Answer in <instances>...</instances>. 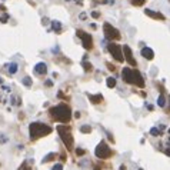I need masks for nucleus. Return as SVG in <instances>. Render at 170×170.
I'll return each mask as SVG.
<instances>
[{
    "label": "nucleus",
    "mask_w": 170,
    "mask_h": 170,
    "mask_svg": "<svg viewBox=\"0 0 170 170\" xmlns=\"http://www.w3.org/2000/svg\"><path fill=\"white\" fill-rule=\"evenodd\" d=\"M49 112H50V116L53 119L57 120V121H62V123H67L71 119V110L65 103H60L54 107H50Z\"/></svg>",
    "instance_id": "1"
},
{
    "label": "nucleus",
    "mask_w": 170,
    "mask_h": 170,
    "mask_svg": "<svg viewBox=\"0 0 170 170\" xmlns=\"http://www.w3.org/2000/svg\"><path fill=\"white\" fill-rule=\"evenodd\" d=\"M51 129L50 126L44 124V123H40V121H33L30 123L29 126V133H30V140H37L39 137L42 136H47L51 133Z\"/></svg>",
    "instance_id": "2"
},
{
    "label": "nucleus",
    "mask_w": 170,
    "mask_h": 170,
    "mask_svg": "<svg viewBox=\"0 0 170 170\" xmlns=\"http://www.w3.org/2000/svg\"><path fill=\"white\" fill-rule=\"evenodd\" d=\"M56 130H57L59 136L62 139V142L65 143V146L67 147V150H71L73 146H74V142H73V136H71V133H70V129L66 127L65 124H59V126L56 127Z\"/></svg>",
    "instance_id": "3"
},
{
    "label": "nucleus",
    "mask_w": 170,
    "mask_h": 170,
    "mask_svg": "<svg viewBox=\"0 0 170 170\" xmlns=\"http://www.w3.org/2000/svg\"><path fill=\"white\" fill-rule=\"evenodd\" d=\"M103 32H104L106 39H109V40H119L120 37H121L120 32L116 27H113L110 23H104L103 24Z\"/></svg>",
    "instance_id": "4"
},
{
    "label": "nucleus",
    "mask_w": 170,
    "mask_h": 170,
    "mask_svg": "<svg viewBox=\"0 0 170 170\" xmlns=\"http://www.w3.org/2000/svg\"><path fill=\"white\" fill-rule=\"evenodd\" d=\"M94 153H96V156H97L99 159H109V157L112 156V149L107 146L106 142H100V143L97 144Z\"/></svg>",
    "instance_id": "5"
},
{
    "label": "nucleus",
    "mask_w": 170,
    "mask_h": 170,
    "mask_svg": "<svg viewBox=\"0 0 170 170\" xmlns=\"http://www.w3.org/2000/svg\"><path fill=\"white\" fill-rule=\"evenodd\" d=\"M107 50L112 53V56L120 62V63H123V60H124V56H123V50H121V46L117 44V43H109V46H107Z\"/></svg>",
    "instance_id": "6"
},
{
    "label": "nucleus",
    "mask_w": 170,
    "mask_h": 170,
    "mask_svg": "<svg viewBox=\"0 0 170 170\" xmlns=\"http://www.w3.org/2000/svg\"><path fill=\"white\" fill-rule=\"evenodd\" d=\"M76 33L82 39L83 47H85L86 50H92V47H93V39H92V36L89 33H86V32H83V30H77Z\"/></svg>",
    "instance_id": "7"
},
{
    "label": "nucleus",
    "mask_w": 170,
    "mask_h": 170,
    "mask_svg": "<svg viewBox=\"0 0 170 170\" xmlns=\"http://www.w3.org/2000/svg\"><path fill=\"white\" fill-rule=\"evenodd\" d=\"M123 51H124V59L127 60V63H129L130 66H136L137 62H136V59L133 57L132 49H130V47H129L127 44H124V46H123Z\"/></svg>",
    "instance_id": "8"
},
{
    "label": "nucleus",
    "mask_w": 170,
    "mask_h": 170,
    "mask_svg": "<svg viewBox=\"0 0 170 170\" xmlns=\"http://www.w3.org/2000/svg\"><path fill=\"white\" fill-rule=\"evenodd\" d=\"M133 85L139 86V87L144 86V79H143V76L139 70H133Z\"/></svg>",
    "instance_id": "9"
},
{
    "label": "nucleus",
    "mask_w": 170,
    "mask_h": 170,
    "mask_svg": "<svg viewBox=\"0 0 170 170\" xmlns=\"http://www.w3.org/2000/svg\"><path fill=\"white\" fill-rule=\"evenodd\" d=\"M121 76H123L124 82H127V83L133 85V70H132V69L124 67L123 70H121Z\"/></svg>",
    "instance_id": "10"
},
{
    "label": "nucleus",
    "mask_w": 170,
    "mask_h": 170,
    "mask_svg": "<svg viewBox=\"0 0 170 170\" xmlns=\"http://www.w3.org/2000/svg\"><path fill=\"white\" fill-rule=\"evenodd\" d=\"M34 71H36L37 74H40V76H44V74L47 73V65H46L44 62L37 63V65L34 66Z\"/></svg>",
    "instance_id": "11"
},
{
    "label": "nucleus",
    "mask_w": 170,
    "mask_h": 170,
    "mask_svg": "<svg viewBox=\"0 0 170 170\" xmlns=\"http://www.w3.org/2000/svg\"><path fill=\"white\" fill-rule=\"evenodd\" d=\"M144 13H146L147 16H150L152 19H156V20H164V16H163L162 13L154 12V10H152V9H144Z\"/></svg>",
    "instance_id": "12"
},
{
    "label": "nucleus",
    "mask_w": 170,
    "mask_h": 170,
    "mask_svg": "<svg viewBox=\"0 0 170 170\" xmlns=\"http://www.w3.org/2000/svg\"><path fill=\"white\" fill-rule=\"evenodd\" d=\"M142 56L144 59H147V60H152L154 57V51L150 47H144V49H142Z\"/></svg>",
    "instance_id": "13"
},
{
    "label": "nucleus",
    "mask_w": 170,
    "mask_h": 170,
    "mask_svg": "<svg viewBox=\"0 0 170 170\" xmlns=\"http://www.w3.org/2000/svg\"><path fill=\"white\" fill-rule=\"evenodd\" d=\"M89 96V100L93 103V104H97L103 100V96L102 94H87Z\"/></svg>",
    "instance_id": "14"
},
{
    "label": "nucleus",
    "mask_w": 170,
    "mask_h": 170,
    "mask_svg": "<svg viewBox=\"0 0 170 170\" xmlns=\"http://www.w3.org/2000/svg\"><path fill=\"white\" fill-rule=\"evenodd\" d=\"M51 27H53V30H54L56 33H62V23H60V22L53 20V22H51Z\"/></svg>",
    "instance_id": "15"
},
{
    "label": "nucleus",
    "mask_w": 170,
    "mask_h": 170,
    "mask_svg": "<svg viewBox=\"0 0 170 170\" xmlns=\"http://www.w3.org/2000/svg\"><path fill=\"white\" fill-rule=\"evenodd\" d=\"M106 83H107V87L113 89V87L116 86V79H114V77H109V79L106 80Z\"/></svg>",
    "instance_id": "16"
},
{
    "label": "nucleus",
    "mask_w": 170,
    "mask_h": 170,
    "mask_svg": "<svg viewBox=\"0 0 170 170\" xmlns=\"http://www.w3.org/2000/svg\"><path fill=\"white\" fill-rule=\"evenodd\" d=\"M54 157H56V154L54 153H49L43 160H42V163H47V162H50V160H54Z\"/></svg>",
    "instance_id": "17"
},
{
    "label": "nucleus",
    "mask_w": 170,
    "mask_h": 170,
    "mask_svg": "<svg viewBox=\"0 0 170 170\" xmlns=\"http://www.w3.org/2000/svg\"><path fill=\"white\" fill-rule=\"evenodd\" d=\"M16 71H17V65L16 63H10L9 65V73L10 74H15Z\"/></svg>",
    "instance_id": "18"
},
{
    "label": "nucleus",
    "mask_w": 170,
    "mask_h": 170,
    "mask_svg": "<svg viewBox=\"0 0 170 170\" xmlns=\"http://www.w3.org/2000/svg\"><path fill=\"white\" fill-rule=\"evenodd\" d=\"M157 104H159L160 107H164V104H166V99H164V96H163V94H160V96H159V99H157Z\"/></svg>",
    "instance_id": "19"
},
{
    "label": "nucleus",
    "mask_w": 170,
    "mask_h": 170,
    "mask_svg": "<svg viewBox=\"0 0 170 170\" xmlns=\"http://www.w3.org/2000/svg\"><path fill=\"white\" fill-rule=\"evenodd\" d=\"M22 83L24 86H27V87H30V86H32V77H23Z\"/></svg>",
    "instance_id": "20"
},
{
    "label": "nucleus",
    "mask_w": 170,
    "mask_h": 170,
    "mask_svg": "<svg viewBox=\"0 0 170 170\" xmlns=\"http://www.w3.org/2000/svg\"><path fill=\"white\" fill-rule=\"evenodd\" d=\"M150 135L156 137V136H160V135H162V132H160V129H157V127H153V129L150 130Z\"/></svg>",
    "instance_id": "21"
},
{
    "label": "nucleus",
    "mask_w": 170,
    "mask_h": 170,
    "mask_svg": "<svg viewBox=\"0 0 170 170\" xmlns=\"http://www.w3.org/2000/svg\"><path fill=\"white\" fill-rule=\"evenodd\" d=\"M80 132H82V133H90V132H92V127L87 126V124H85V126L80 127Z\"/></svg>",
    "instance_id": "22"
},
{
    "label": "nucleus",
    "mask_w": 170,
    "mask_h": 170,
    "mask_svg": "<svg viewBox=\"0 0 170 170\" xmlns=\"http://www.w3.org/2000/svg\"><path fill=\"white\" fill-rule=\"evenodd\" d=\"M83 69H85L86 71H92V70H93V66H92V63L83 62Z\"/></svg>",
    "instance_id": "23"
},
{
    "label": "nucleus",
    "mask_w": 170,
    "mask_h": 170,
    "mask_svg": "<svg viewBox=\"0 0 170 170\" xmlns=\"http://www.w3.org/2000/svg\"><path fill=\"white\" fill-rule=\"evenodd\" d=\"M130 1H132V4H135V6H143L146 0H130Z\"/></svg>",
    "instance_id": "24"
},
{
    "label": "nucleus",
    "mask_w": 170,
    "mask_h": 170,
    "mask_svg": "<svg viewBox=\"0 0 170 170\" xmlns=\"http://www.w3.org/2000/svg\"><path fill=\"white\" fill-rule=\"evenodd\" d=\"M7 20H9V15H7V13H4L3 16L0 17V22H1V23H6Z\"/></svg>",
    "instance_id": "25"
},
{
    "label": "nucleus",
    "mask_w": 170,
    "mask_h": 170,
    "mask_svg": "<svg viewBox=\"0 0 170 170\" xmlns=\"http://www.w3.org/2000/svg\"><path fill=\"white\" fill-rule=\"evenodd\" d=\"M51 170H63V166H62L60 163H57V164H54V166L51 167Z\"/></svg>",
    "instance_id": "26"
},
{
    "label": "nucleus",
    "mask_w": 170,
    "mask_h": 170,
    "mask_svg": "<svg viewBox=\"0 0 170 170\" xmlns=\"http://www.w3.org/2000/svg\"><path fill=\"white\" fill-rule=\"evenodd\" d=\"M76 154H77V156H83V154H85V150H83V149H76Z\"/></svg>",
    "instance_id": "27"
},
{
    "label": "nucleus",
    "mask_w": 170,
    "mask_h": 170,
    "mask_svg": "<svg viewBox=\"0 0 170 170\" xmlns=\"http://www.w3.org/2000/svg\"><path fill=\"white\" fill-rule=\"evenodd\" d=\"M20 170H32V167H27V163L24 162V163L22 164V169H20Z\"/></svg>",
    "instance_id": "28"
},
{
    "label": "nucleus",
    "mask_w": 170,
    "mask_h": 170,
    "mask_svg": "<svg viewBox=\"0 0 170 170\" xmlns=\"http://www.w3.org/2000/svg\"><path fill=\"white\" fill-rule=\"evenodd\" d=\"M107 69H109V70H112V71H114V66H113V65H112V63H107Z\"/></svg>",
    "instance_id": "29"
},
{
    "label": "nucleus",
    "mask_w": 170,
    "mask_h": 170,
    "mask_svg": "<svg viewBox=\"0 0 170 170\" xmlns=\"http://www.w3.org/2000/svg\"><path fill=\"white\" fill-rule=\"evenodd\" d=\"M99 16H100V15H99L97 12H93V13H92V17H94V19H99Z\"/></svg>",
    "instance_id": "30"
},
{
    "label": "nucleus",
    "mask_w": 170,
    "mask_h": 170,
    "mask_svg": "<svg viewBox=\"0 0 170 170\" xmlns=\"http://www.w3.org/2000/svg\"><path fill=\"white\" fill-rule=\"evenodd\" d=\"M74 117H76V119H79V117H80V113H79V112H76V113H74Z\"/></svg>",
    "instance_id": "31"
},
{
    "label": "nucleus",
    "mask_w": 170,
    "mask_h": 170,
    "mask_svg": "<svg viewBox=\"0 0 170 170\" xmlns=\"http://www.w3.org/2000/svg\"><path fill=\"white\" fill-rule=\"evenodd\" d=\"M53 85V82H51V80H47V82H46V86H51Z\"/></svg>",
    "instance_id": "32"
},
{
    "label": "nucleus",
    "mask_w": 170,
    "mask_h": 170,
    "mask_svg": "<svg viewBox=\"0 0 170 170\" xmlns=\"http://www.w3.org/2000/svg\"><path fill=\"white\" fill-rule=\"evenodd\" d=\"M164 153L167 154V156H170V147H169V149H166V150H164Z\"/></svg>",
    "instance_id": "33"
},
{
    "label": "nucleus",
    "mask_w": 170,
    "mask_h": 170,
    "mask_svg": "<svg viewBox=\"0 0 170 170\" xmlns=\"http://www.w3.org/2000/svg\"><path fill=\"white\" fill-rule=\"evenodd\" d=\"M80 19H82V20H85V19H86V15H85V13H82V15H80Z\"/></svg>",
    "instance_id": "34"
},
{
    "label": "nucleus",
    "mask_w": 170,
    "mask_h": 170,
    "mask_svg": "<svg viewBox=\"0 0 170 170\" xmlns=\"http://www.w3.org/2000/svg\"><path fill=\"white\" fill-rule=\"evenodd\" d=\"M96 1H100V3H107L109 0H96Z\"/></svg>",
    "instance_id": "35"
},
{
    "label": "nucleus",
    "mask_w": 170,
    "mask_h": 170,
    "mask_svg": "<svg viewBox=\"0 0 170 170\" xmlns=\"http://www.w3.org/2000/svg\"><path fill=\"white\" fill-rule=\"evenodd\" d=\"M120 170H126V167L124 166H120Z\"/></svg>",
    "instance_id": "36"
},
{
    "label": "nucleus",
    "mask_w": 170,
    "mask_h": 170,
    "mask_svg": "<svg viewBox=\"0 0 170 170\" xmlns=\"http://www.w3.org/2000/svg\"><path fill=\"white\" fill-rule=\"evenodd\" d=\"M1 83H3V79H1V77H0V85H1Z\"/></svg>",
    "instance_id": "37"
},
{
    "label": "nucleus",
    "mask_w": 170,
    "mask_h": 170,
    "mask_svg": "<svg viewBox=\"0 0 170 170\" xmlns=\"http://www.w3.org/2000/svg\"><path fill=\"white\" fill-rule=\"evenodd\" d=\"M169 133H170V129H169Z\"/></svg>",
    "instance_id": "38"
},
{
    "label": "nucleus",
    "mask_w": 170,
    "mask_h": 170,
    "mask_svg": "<svg viewBox=\"0 0 170 170\" xmlns=\"http://www.w3.org/2000/svg\"><path fill=\"white\" fill-rule=\"evenodd\" d=\"M139 170H143V169H139Z\"/></svg>",
    "instance_id": "39"
},
{
    "label": "nucleus",
    "mask_w": 170,
    "mask_h": 170,
    "mask_svg": "<svg viewBox=\"0 0 170 170\" xmlns=\"http://www.w3.org/2000/svg\"><path fill=\"white\" fill-rule=\"evenodd\" d=\"M169 1H170V0H169Z\"/></svg>",
    "instance_id": "40"
}]
</instances>
